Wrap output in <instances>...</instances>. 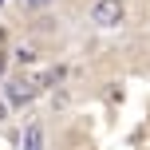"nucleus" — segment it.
Wrapping results in <instances>:
<instances>
[{"mask_svg":"<svg viewBox=\"0 0 150 150\" xmlns=\"http://www.w3.org/2000/svg\"><path fill=\"white\" fill-rule=\"evenodd\" d=\"M122 20H127V4H122V0H95L91 24H99V28H119Z\"/></svg>","mask_w":150,"mask_h":150,"instance_id":"nucleus-1","label":"nucleus"},{"mask_svg":"<svg viewBox=\"0 0 150 150\" xmlns=\"http://www.w3.org/2000/svg\"><path fill=\"white\" fill-rule=\"evenodd\" d=\"M20 150H47V130H44V122H40V119H32L28 127H24Z\"/></svg>","mask_w":150,"mask_h":150,"instance_id":"nucleus-2","label":"nucleus"},{"mask_svg":"<svg viewBox=\"0 0 150 150\" xmlns=\"http://www.w3.org/2000/svg\"><path fill=\"white\" fill-rule=\"evenodd\" d=\"M4 95H8V103L24 107V103H32V99H36V83H8Z\"/></svg>","mask_w":150,"mask_h":150,"instance_id":"nucleus-3","label":"nucleus"},{"mask_svg":"<svg viewBox=\"0 0 150 150\" xmlns=\"http://www.w3.org/2000/svg\"><path fill=\"white\" fill-rule=\"evenodd\" d=\"M16 59H20V63H32V59H36V52H32V47H20V52H16Z\"/></svg>","mask_w":150,"mask_h":150,"instance_id":"nucleus-4","label":"nucleus"},{"mask_svg":"<svg viewBox=\"0 0 150 150\" xmlns=\"http://www.w3.org/2000/svg\"><path fill=\"white\" fill-rule=\"evenodd\" d=\"M28 4H32V8H40V4H47V0H28Z\"/></svg>","mask_w":150,"mask_h":150,"instance_id":"nucleus-5","label":"nucleus"},{"mask_svg":"<svg viewBox=\"0 0 150 150\" xmlns=\"http://www.w3.org/2000/svg\"><path fill=\"white\" fill-rule=\"evenodd\" d=\"M4 63H8V59H4V52H0V71H4Z\"/></svg>","mask_w":150,"mask_h":150,"instance_id":"nucleus-6","label":"nucleus"}]
</instances>
